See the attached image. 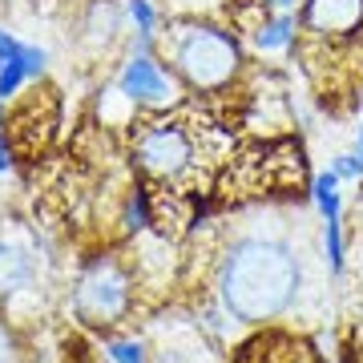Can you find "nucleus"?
I'll return each instance as SVG.
<instances>
[{"label": "nucleus", "instance_id": "1", "mask_svg": "<svg viewBox=\"0 0 363 363\" xmlns=\"http://www.w3.org/2000/svg\"><path fill=\"white\" fill-rule=\"evenodd\" d=\"M298 291V262L283 242L242 238L226 250L218 271V295L234 319L267 323L291 307Z\"/></svg>", "mask_w": 363, "mask_h": 363}, {"label": "nucleus", "instance_id": "2", "mask_svg": "<svg viewBox=\"0 0 363 363\" xmlns=\"http://www.w3.org/2000/svg\"><path fill=\"white\" fill-rule=\"evenodd\" d=\"M166 52L178 77L194 89H222L230 85L238 65H242V52L238 40L218 25H202V21H178L166 37Z\"/></svg>", "mask_w": 363, "mask_h": 363}, {"label": "nucleus", "instance_id": "3", "mask_svg": "<svg viewBox=\"0 0 363 363\" xmlns=\"http://www.w3.org/2000/svg\"><path fill=\"white\" fill-rule=\"evenodd\" d=\"M133 162H138L142 174H150V178L178 186V182H186L198 169V138L186 121H178V117H157V121H150V125L138 133Z\"/></svg>", "mask_w": 363, "mask_h": 363}, {"label": "nucleus", "instance_id": "4", "mask_svg": "<svg viewBox=\"0 0 363 363\" xmlns=\"http://www.w3.org/2000/svg\"><path fill=\"white\" fill-rule=\"evenodd\" d=\"M73 311L89 327L117 323L130 311V279H125V271L113 259H97L93 267H85L77 291H73Z\"/></svg>", "mask_w": 363, "mask_h": 363}, {"label": "nucleus", "instance_id": "5", "mask_svg": "<svg viewBox=\"0 0 363 363\" xmlns=\"http://www.w3.org/2000/svg\"><path fill=\"white\" fill-rule=\"evenodd\" d=\"M117 89H121V97H130L138 105H166L169 101L166 69L154 61V52H142V49L125 61L121 77H117Z\"/></svg>", "mask_w": 363, "mask_h": 363}, {"label": "nucleus", "instance_id": "6", "mask_svg": "<svg viewBox=\"0 0 363 363\" xmlns=\"http://www.w3.org/2000/svg\"><path fill=\"white\" fill-rule=\"evenodd\" d=\"M49 65V52L37 45H21L13 33L0 28V101H9L28 77H40Z\"/></svg>", "mask_w": 363, "mask_h": 363}, {"label": "nucleus", "instance_id": "7", "mask_svg": "<svg viewBox=\"0 0 363 363\" xmlns=\"http://www.w3.org/2000/svg\"><path fill=\"white\" fill-rule=\"evenodd\" d=\"M303 25L315 37H351L363 25V0H307Z\"/></svg>", "mask_w": 363, "mask_h": 363}, {"label": "nucleus", "instance_id": "8", "mask_svg": "<svg viewBox=\"0 0 363 363\" xmlns=\"http://www.w3.org/2000/svg\"><path fill=\"white\" fill-rule=\"evenodd\" d=\"M303 347L298 343H286V339H255L242 347V359L238 363H303Z\"/></svg>", "mask_w": 363, "mask_h": 363}, {"label": "nucleus", "instance_id": "9", "mask_svg": "<svg viewBox=\"0 0 363 363\" xmlns=\"http://www.w3.org/2000/svg\"><path fill=\"white\" fill-rule=\"evenodd\" d=\"M295 40V16L291 13H279V16H267L259 28H255V45L259 49H267V52H274V49H286Z\"/></svg>", "mask_w": 363, "mask_h": 363}, {"label": "nucleus", "instance_id": "10", "mask_svg": "<svg viewBox=\"0 0 363 363\" xmlns=\"http://www.w3.org/2000/svg\"><path fill=\"white\" fill-rule=\"evenodd\" d=\"M25 283H28V259L16 247L0 242V298L13 295L16 286H25Z\"/></svg>", "mask_w": 363, "mask_h": 363}, {"label": "nucleus", "instance_id": "11", "mask_svg": "<svg viewBox=\"0 0 363 363\" xmlns=\"http://www.w3.org/2000/svg\"><path fill=\"white\" fill-rule=\"evenodd\" d=\"M89 37L93 40H113V33H117V4L113 0H97L89 9Z\"/></svg>", "mask_w": 363, "mask_h": 363}, {"label": "nucleus", "instance_id": "12", "mask_svg": "<svg viewBox=\"0 0 363 363\" xmlns=\"http://www.w3.org/2000/svg\"><path fill=\"white\" fill-rule=\"evenodd\" d=\"M311 198L315 206H319V214L323 218H331V214H339V178L327 169V174H319V178L311 182Z\"/></svg>", "mask_w": 363, "mask_h": 363}, {"label": "nucleus", "instance_id": "13", "mask_svg": "<svg viewBox=\"0 0 363 363\" xmlns=\"http://www.w3.org/2000/svg\"><path fill=\"white\" fill-rule=\"evenodd\" d=\"M327 267H331V274H343V222H339V214H331L327 218Z\"/></svg>", "mask_w": 363, "mask_h": 363}, {"label": "nucleus", "instance_id": "14", "mask_svg": "<svg viewBox=\"0 0 363 363\" xmlns=\"http://www.w3.org/2000/svg\"><path fill=\"white\" fill-rule=\"evenodd\" d=\"M125 226L130 230H145V226H154V202L145 190H133L130 206H125Z\"/></svg>", "mask_w": 363, "mask_h": 363}, {"label": "nucleus", "instance_id": "15", "mask_svg": "<svg viewBox=\"0 0 363 363\" xmlns=\"http://www.w3.org/2000/svg\"><path fill=\"white\" fill-rule=\"evenodd\" d=\"M105 355H109L113 363H145V347L142 343H133V339H117V343H109Z\"/></svg>", "mask_w": 363, "mask_h": 363}, {"label": "nucleus", "instance_id": "16", "mask_svg": "<svg viewBox=\"0 0 363 363\" xmlns=\"http://www.w3.org/2000/svg\"><path fill=\"white\" fill-rule=\"evenodd\" d=\"M130 16H133V25H138L142 37H154L157 13H154V4H150V0H130Z\"/></svg>", "mask_w": 363, "mask_h": 363}, {"label": "nucleus", "instance_id": "17", "mask_svg": "<svg viewBox=\"0 0 363 363\" xmlns=\"http://www.w3.org/2000/svg\"><path fill=\"white\" fill-rule=\"evenodd\" d=\"M331 174H335L339 182H343V178H359V174H363V166L355 162V154H339L335 162H331Z\"/></svg>", "mask_w": 363, "mask_h": 363}, {"label": "nucleus", "instance_id": "18", "mask_svg": "<svg viewBox=\"0 0 363 363\" xmlns=\"http://www.w3.org/2000/svg\"><path fill=\"white\" fill-rule=\"evenodd\" d=\"M0 363H13V339L4 327H0Z\"/></svg>", "mask_w": 363, "mask_h": 363}, {"label": "nucleus", "instance_id": "19", "mask_svg": "<svg viewBox=\"0 0 363 363\" xmlns=\"http://www.w3.org/2000/svg\"><path fill=\"white\" fill-rule=\"evenodd\" d=\"M0 121H4V113H0ZM13 166V154H9V142H4V133H0V169Z\"/></svg>", "mask_w": 363, "mask_h": 363}, {"label": "nucleus", "instance_id": "20", "mask_svg": "<svg viewBox=\"0 0 363 363\" xmlns=\"http://www.w3.org/2000/svg\"><path fill=\"white\" fill-rule=\"evenodd\" d=\"M355 162L363 166V130H359V142H355Z\"/></svg>", "mask_w": 363, "mask_h": 363}, {"label": "nucleus", "instance_id": "21", "mask_svg": "<svg viewBox=\"0 0 363 363\" xmlns=\"http://www.w3.org/2000/svg\"><path fill=\"white\" fill-rule=\"evenodd\" d=\"M298 0H274V9H295Z\"/></svg>", "mask_w": 363, "mask_h": 363}]
</instances>
